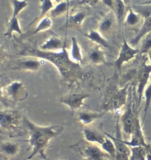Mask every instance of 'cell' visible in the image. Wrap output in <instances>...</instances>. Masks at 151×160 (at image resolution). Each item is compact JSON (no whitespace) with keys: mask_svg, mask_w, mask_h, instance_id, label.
Returning a JSON list of instances; mask_svg holds the SVG:
<instances>
[{"mask_svg":"<svg viewBox=\"0 0 151 160\" xmlns=\"http://www.w3.org/2000/svg\"><path fill=\"white\" fill-rule=\"evenodd\" d=\"M20 55L41 58L50 62L57 68L63 80L66 81H73L81 76V68L78 63L71 60L66 47L56 52H45L27 48L22 51Z\"/></svg>","mask_w":151,"mask_h":160,"instance_id":"6da1fadb","label":"cell"},{"mask_svg":"<svg viewBox=\"0 0 151 160\" xmlns=\"http://www.w3.org/2000/svg\"><path fill=\"white\" fill-rule=\"evenodd\" d=\"M24 125L29 135L27 141L32 148V152L23 160H31L37 155L41 158L46 159L47 155L45 152L50 141L60 135L64 128L61 125L38 126L29 120L26 115L24 117Z\"/></svg>","mask_w":151,"mask_h":160,"instance_id":"7a4b0ae2","label":"cell"},{"mask_svg":"<svg viewBox=\"0 0 151 160\" xmlns=\"http://www.w3.org/2000/svg\"><path fill=\"white\" fill-rule=\"evenodd\" d=\"M24 115L20 110L6 109L0 111V128L11 137L22 135L24 133Z\"/></svg>","mask_w":151,"mask_h":160,"instance_id":"3957f363","label":"cell"},{"mask_svg":"<svg viewBox=\"0 0 151 160\" xmlns=\"http://www.w3.org/2000/svg\"><path fill=\"white\" fill-rule=\"evenodd\" d=\"M130 83H128L122 88L109 85L107 88L102 104L103 109L106 112L118 111L127 103L128 88Z\"/></svg>","mask_w":151,"mask_h":160,"instance_id":"277c9868","label":"cell"},{"mask_svg":"<svg viewBox=\"0 0 151 160\" xmlns=\"http://www.w3.org/2000/svg\"><path fill=\"white\" fill-rule=\"evenodd\" d=\"M70 148L79 153L85 160H109L111 158L96 144L89 142L85 139H81L70 145Z\"/></svg>","mask_w":151,"mask_h":160,"instance_id":"5b68a950","label":"cell"},{"mask_svg":"<svg viewBox=\"0 0 151 160\" xmlns=\"http://www.w3.org/2000/svg\"><path fill=\"white\" fill-rule=\"evenodd\" d=\"M4 96L7 104H16L27 98L26 86L22 82L14 81L4 87Z\"/></svg>","mask_w":151,"mask_h":160,"instance_id":"8992f818","label":"cell"},{"mask_svg":"<svg viewBox=\"0 0 151 160\" xmlns=\"http://www.w3.org/2000/svg\"><path fill=\"white\" fill-rule=\"evenodd\" d=\"M22 141L0 137V157L13 160L22 154Z\"/></svg>","mask_w":151,"mask_h":160,"instance_id":"52a82bcc","label":"cell"},{"mask_svg":"<svg viewBox=\"0 0 151 160\" xmlns=\"http://www.w3.org/2000/svg\"><path fill=\"white\" fill-rule=\"evenodd\" d=\"M140 53L139 49L133 48L124 38V42L120 48L119 56L114 61V67L119 74L121 73L122 66L124 63L134 59L136 55Z\"/></svg>","mask_w":151,"mask_h":160,"instance_id":"ba28073f","label":"cell"},{"mask_svg":"<svg viewBox=\"0 0 151 160\" xmlns=\"http://www.w3.org/2000/svg\"><path fill=\"white\" fill-rule=\"evenodd\" d=\"M90 97V95L85 92H70L60 99V103H63L75 112L81 107L87 106L84 103V100Z\"/></svg>","mask_w":151,"mask_h":160,"instance_id":"9c48e42d","label":"cell"},{"mask_svg":"<svg viewBox=\"0 0 151 160\" xmlns=\"http://www.w3.org/2000/svg\"><path fill=\"white\" fill-rule=\"evenodd\" d=\"M151 73V65H147L145 62L142 64L139 69L138 70L136 79H137V85L138 89L137 93L138 96V108L140 106L142 98L144 96V92L146 86L147 85L149 79L150 78Z\"/></svg>","mask_w":151,"mask_h":160,"instance_id":"30bf717a","label":"cell"},{"mask_svg":"<svg viewBox=\"0 0 151 160\" xmlns=\"http://www.w3.org/2000/svg\"><path fill=\"white\" fill-rule=\"evenodd\" d=\"M123 141L124 144L128 145L129 147L135 146H143L148 149L151 153V146L146 141V139L142 131L138 114L136 116L135 128L133 133L131 135L130 140L129 141L123 140Z\"/></svg>","mask_w":151,"mask_h":160,"instance_id":"8fae6325","label":"cell"},{"mask_svg":"<svg viewBox=\"0 0 151 160\" xmlns=\"http://www.w3.org/2000/svg\"><path fill=\"white\" fill-rule=\"evenodd\" d=\"M137 115V113L134 111L132 103L130 102L120 118V122L122 123L124 132L128 135L131 136L133 133Z\"/></svg>","mask_w":151,"mask_h":160,"instance_id":"7c38bea8","label":"cell"},{"mask_svg":"<svg viewBox=\"0 0 151 160\" xmlns=\"http://www.w3.org/2000/svg\"><path fill=\"white\" fill-rule=\"evenodd\" d=\"M105 134L106 136L111 139L114 144L116 150V155L115 157L116 160H130L131 150L128 145L124 144L121 138L118 137H114L106 132H105Z\"/></svg>","mask_w":151,"mask_h":160,"instance_id":"4fadbf2b","label":"cell"},{"mask_svg":"<svg viewBox=\"0 0 151 160\" xmlns=\"http://www.w3.org/2000/svg\"><path fill=\"white\" fill-rule=\"evenodd\" d=\"M106 112H92L88 110L79 111L76 114L75 119L77 122L83 126H89L96 120L102 118Z\"/></svg>","mask_w":151,"mask_h":160,"instance_id":"5bb4252c","label":"cell"},{"mask_svg":"<svg viewBox=\"0 0 151 160\" xmlns=\"http://www.w3.org/2000/svg\"><path fill=\"white\" fill-rule=\"evenodd\" d=\"M83 135L85 139L93 144L102 145L105 142V132L102 133L97 128H93L87 126L83 129Z\"/></svg>","mask_w":151,"mask_h":160,"instance_id":"9a60e30c","label":"cell"},{"mask_svg":"<svg viewBox=\"0 0 151 160\" xmlns=\"http://www.w3.org/2000/svg\"><path fill=\"white\" fill-rule=\"evenodd\" d=\"M65 42L59 37L52 36L41 45L39 50L45 52H56L65 48Z\"/></svg>","mask_w":151,"mask_h":160,"instance_id":"2e32d148","label":"cell"},{"mask_svg":"<svg viewBox=\"0 0 151 160\" xmlns=\"http://www.w3.org/2000/svg\"><path fill=\"white\" fill-rule=\"evenodd\" d=\"M41 62L34 59H28L19 62L17 64L12 68V70L20 71L34 72L37 71L41 68Z\"/></svg>","mask_w":151,"mask_h":160,"instance_id":"e0dca14e","label":"cell"},{"mask_svg":"<svg viewBox=\"0 0 151 160\" xmlns=\"http://www.w3.org/2000/svg\"><path fill=\"white\" fill-rule=\"evenodd\" d=\"M86 17V14L83 11H79L68 17L65 23L66 28H79L81 27Z\"/></svg>","mask_w":151,"mask_h":160,"instance_id":"ac0fdd59","label":"cell"},{"mask_svg":"<svg viewBox=\"0 0 151 160\" xmlns=\"http://www.w3.org/2000/svg\"><path fill=\"white\" fill-rule=\"evenodd\" d=\"M151 32V17L145 19L144 22L139 31L136 33L135 37L130 41L129 45L133 47L136 46L140 41V40L144 38L146 35Z\"/></svg>","mask_w":151,"mask_h":160,"instance_id":"d6986e66","label":"cell"},{"mask_svg":"<svg viewBox=\"0 0 151 160\" xmlns=\"http://www.w3.org/2000/svg\"><path fill=\"white\" fill-rule=\"evenodd\" d=\"M127 9L128 8H127L123 1L114 0L113 12L115 14L116 18L120 26L122 24V22H124Z\"/></svg>","mask_w":151,"mask_h":160,"instance_id":"ffe728a7","label":"cell"},{"mask_svg":"<svg viewBox=\"0 0 151 160\" xmlns=\"http://www.w3.org/2000/svg\"><path fill=\"white\" fill-rule=\"evenodd\" d=\"M130 148L131 150L130 160H147V155L150 151L146 148L143 146H135Z\"/></svg>","mask_w":151,"mask_h":160,"instance_id":"44dd1931","label":"cell"},{"mask_svg":"<svg viewBox=\"0 0 151 160\" xmlns=\"http://www.w3.org/2000/svg\"><path fill=\"white\" fill-rule=\"evenodd\" d=\"M89 60L93 64L96 65L106 63V53L101 48L97 47L90 52Z\"/></svg>","mask_w":151,"mask_h":160,"instance_id":"7402d4cb","label":"cell"},{"mask_svg":"<svg viewBox=\"0 0 151 160\" xmlns=\"http://www.w3.org/2000/svg\"><path fill=\"white\" fill-rule=\"evenodd\" d=\"M81 33L85 36H86L87 38L93 42L96 43L98 45L105 48H109V43L108 40L103 38L100 34V33L98 32L97 31L91 30L87 34H85L83 32H81Z\"/></svg>","mask_w":151,"mask_h":160,"instance_id":"603a6c76","label":"cell"},{"mask_svg":"<svg viewBox=\"0 0 151 160\" xmlns=\"http://www.w3.org/2000/svg\"><path fill=\"white\" fill-rule=\"evenodd\" d=\"M70 3L68 1H61L51 11H50L49 15L52 20L57 17L61 16L65 14L69 9Z\"/></svg>","mask_w":151,"mask_h":160,"instance_id":"cb8c5ba5","label":"cell"},{"mask_svg":"<svg viewBox=\"0 0 151 160\" xmlns=\"http://www.w3.org/2000/svg\"><path fill=\"white\" fill-rule=\"evenodd\" d=\"M13 32H17L20 35L23 34L17 17H11L10 21L7 24V30L4 35L8 37H11Z\"/></svg>","mask_w":151,"mask_h":160,"instance_id":"d4e9b609","label":"cell"},{"mask_svg":"<svg viewBox=\"0 0 151 160\" xmlns=\"http://www.w3.org/2000/svg\"><path fill=\"white\" fill-rule=\"evenodd\" d=\"M116 19L115 14L113 11L109 12V14L105 17L99 24V30L102 32H106L111 30L113 27L114 20Z\"/></svg>","mask_w":151,"mask_h":160,"instance_id":"484cf974","label":"cell"},{"mask_svg":"<svg viewBox=\"0 0 151 160\" xmlns=\"http://www.w3.org/2000/svg\"><path fill=\"white\" fill-rule=\"evenodd\" d=\"M71 56L73 60L76 63H83V56L81 53V48L75 38H71Z\"/></svg>","mask_w":151,"mask_h":160,"instance_id":"4316f807","label":"cell"},{"mask_svg":"<svg viewBox=\"0 0 151 160\" xmlns=\"http://www.w3.org/2000/svg\"><path fill=\"white\" fill-rule=\"evenodd\" d=\"M132 9L144 18L151 17V4H135L131 6Z\"/></svg>","mask_w":151,"mask_h":160,"instance_id":"83f0119b","label":"cell"},{"mask_svg":"<svg viewBox=\"0 0 151 160\" xmlns=\"http://www.w3.org/2000/svg\"><path fill=\"white\" fill-rule=\"evenodd\" d=\"M102 149L108 154L111 158L115 159L116 150L113 141L106 136L105 142L101 145Z\"/></svg>","mask_w":151,"mask_h":160,"instance_id":"f1b7e54d","label":"cell"},{"mask_svg":"<svg viewBox=\"0 0 151 160\" xmlns=\"http://www.w3.org/2000/svg\"><path fill=\"white\" fill-rule=\"evenodd\" d=\"M52 24V19L49 16L44 17L41 19V21L38 24L37 27L31 35H35L38 32L46 31L51 27Z\"/></svg>","mask_w":151,"mask_h":160,"instance_id":"f546056e","label":"cell"},{"mask_svg":"<svg viewBox=\"0 0 151 160\" xmlns=\"http://www.w3.org/2000/svg\"><path fill=\"white\" fill-rule=\"evenodd\" d=\"M13 8L12 16L17 17L18 14L28 6L27 0H10Z\"/></svg>","mask_w":151,"mask_h":160,"instance_id":"4dcf8cb0","label":"cell"},{"mask_svg":"<svg viewBox=\"0 0 151 160\" xmlns=\"http://www.w3.org/2000/svg\"><path fill=\"white\" fill-rule=\"evenodd\" d=\"M128 13L126 18V24L130 26H134L138 24L140 20V15L134 11L131 7L128 9Z\"/></svg>","mask_w":151,"mask_h":160,"instance_id":"1f68e13d","label":"cell"},{"mask_svg":"<svg viewBox=\"0 0 151 160\" xmlns=\"http://www.w3.org/2000/svg\"><path fill=\"white\" fill-rule=\"evenodd\" d=\"M144 95L145 98V107H144V121L151 104V83H149L146 88H145L144 92Z\"/></svg>","mask_w":151,"mask_h":160,"instance_id":"d6a6232c","label":"cell"},{"mask_svg":"<svg viewBox=\"0 0 151 160\" xmlns=\"http://www.w3.org/2000/svg\"><path fill=\"white\" fill-rule=\"evenodd\" d=\"M151 49V32L145 36L140 46V54H148Z\"/></svg>","mask_w":151,"mask_h":160,"instance_id":"836d02e7","label":"cell"},{"mask_svg":"<svg viewBox=\"0 0 151 160\" xmlns=\"http://www.w3.org/2000/svg\"><path fill=\"white\" fill-rule=\"evenodd\" d=\"M54 8L51 0H41V4L40 6L41 8V16L40 18H42Z\"/></svg>","mask_w":151,"mask_h":160,"instance_id":"e575fe53","label":"cell"},{"mask_svg":"<svg viewBox=\"0 0 151 160\" xmlns=\"http://www.w3.org/2000/svg\"><path fill=\"white\" fill-rule=\"evenodd\" d=\"M102 1L104 5L107 6L109 8L111 9L112 11H113L114 0H102Z\"/></svg>","mask_w":151,"mask_h":160,"instance_id":"d590c367","label":"cell"},{"mask_svg":"<svg viewBox=\"0 0 151 160\" xmlns=\"http://www.w3.org/2000/svg\"><path fill=\"white\" fill-rule=\"evenodd\" d=\"M0 103L7 105V102L4 96V88L0 85Z\"/></svg>","mask_w":151,"mask_h":160,"instance_id":"8d00e7d4","label":"cell"},{"mask_svg":"<svg viewBox=\"0 0 151 160\" xmlns=\"http://www.w3.org/2000/svg\"><path fill=\"white\" fill-rule=\"evenodd\" d=\"M98 1V0H80V4H89V5H94Z\"/></svg>","mask_w":151,"mask_h":160,"instance_id":"74e56055","label":"cell"},{"mask_svg":"<svg viewBox=\"0 0 151 160\" xmlns=\"http://www.w3.org/2000/svg\"><path fill=\"white\" fill-rule=\"evenodd\" d=\"M122 1H123L124 2V3L125 4V5H126V7H127V8L129 9L130 7V0H122Z\"/></svg>","mask_w":151,"mask_h":160,"instance_id":"f35d334b","label":"cell"},{"mask_svg":"<svg viewBox=\"0 0 151 160\" xmlns=\"http://www.w3.org/2000/svg\"><path fill=\"white\" fill-rule=\"evenodd\" d=\"M4 53L2 51V49L0 48V62L2 60V58L4 57Z\"/></svg>","mask_w":151,"mask_h":160,"instance_id":"ab89813d","label":"cell"},{"mask_svg":"<svg viewBox=\"0 0 151 160\" xmlns=\"http://www.w3.org/2000/svg\"><path fill=\"white\" fill-rule=\"evenodd\" d=\"M151 4V0H149V1H147L141 3V4Z\"/></svg>","mask_w":151,"mask_h":160,"instance_id":"60d3db41","label":"cell"},{"mask_svg":"<svg viewBox=\"0 0 151 160\" xmlns=\"http://www.w3.org/2000/svg\"><path fill=\"white\" fill-rule=\"evenodd\" d=\"M147 160H151V153L149 152L147 155Z\"/></svg>","mask_w":151,"mask_h":160,"instance_id":"b9f144b4","label":"cell"},{"mask_svg":"<svg viewBox=\"0 0 151 160\" xmlns=\"http://www.w3.org/2000/svg\"><path fill=\"white\" fill-rule=\"evenodd\" d=\"M148 56H149V58L150 59V61H151V49L150 50V51L148 52Z\"/></svg>","mask_w":151,"mask_h":160,"instance_id":"7bdbcfd3","label":"cell"},{"mask_svg":"<svg viewBox=\"0 0 151 160\" xmlns=\"http://www.w3.org/2000/svg\"><path fill=\"white\" fill-rule=\"evenodd\" d=\"M57 2H59V3L60 2H61V0H55Z\"/></svg>","mask_w":151,"mask_h":160,"instance_id":"ee69618b","label":"cell"},{"mask_svg":"<svg viewBox=\"0 0 151 160\" xmlns=\"http://www.w3.org/2000/svg\"><path fill=\"white\" fill-rule=\"evenodd\" d=\"M147 139H151V137H149V138H147Z\"/></svg>","mask_w":151,"mask_h":160,"instance_id":"f6af8a7d","label":"cell"}]
</instances>
